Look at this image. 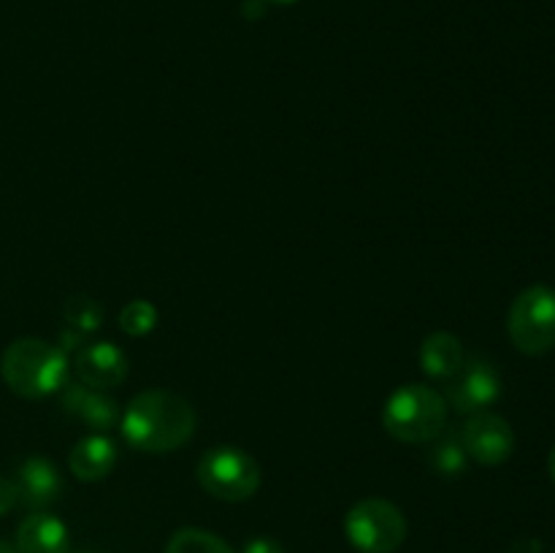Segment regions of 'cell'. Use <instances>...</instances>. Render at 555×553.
I'll list each match as a JSON object with an SVG mask.
<instances>
[{"mask_svg":"<svg viewBox=\"0 0 555 553\" xmlns=\"http://www.w3.org/2000/svg\"><path fill=\"white\" fill-rule=\"evenodd\" d=\"M68 529L49 513L27 515L16 531V553H68Z\"/></svg>","mask_w":555,"mask_h":553,"instance_id":"obj_12","label":"cell"},{"mask_svg":"<svg viewBox=\"0 0 555 553\" xmlns=\"http://www.w3.org/2000/svg\"><path fill=\"white\" fill-rule=\"evenodd\" d=\"M74 372L79 383L90 385V388H117L128 377V358L112 342H90L76 350Z\"/></svg>","mask_w":555,"mask_h":553,"instance_id":"obj_9","label":"cell"},{"mask_svg":"<svg viewBox=\"0 0 555 553\" xmlns=\"http://www.w3.org/2000/svg\"><path fill=\"white\" fill-rule=\"evenodd\" d=\"M466 448L461 434H439L437 445L431 448V466L444 477H455L466 470Z\"/></svg>","mask_w":555,"mask_h":553,"instance_id":"obj_15","label":"cell"},{"mask_svg":"<svg viewBox=\"0 0 555 553\" xmlns=\"http://www.w3.org/2000/svg\"><path fill=\"white\" fill-rule=\"evenodd\" d=\"M507 331L513 345L526 356H545L555 347V291L531 285L509 307Z\"/></svg>","mask_w":555,"mask_h":553,"instance_id":"obj_5","label":"cell"},{"mask_svg":"<svg viewBox=\"0 0 555 553\" xmlns=\"http://www.w3.org/2000/svg\"><path fill=\"white\" fill-rule=\"evenodd\" d=\"M195 432V410L171 390H144L122 415V434L141 453H173Z\"/></svg>","mask_w":555,"mask_h":553,"instance_id":"obj_1","label":"cell"},{"mask_svg":"<svg viewBox=\"0 0 555 553\" xmlns=\"http://www.w3.org/2000/svg\"><path fill=\"white\" fill-rule=\"evenodd\" d=\"M266 3H274V5H291V3H298V0H266Z\"/></svg>","mask_w":555,"mask_h":553,"instance_id":"obj_23","label":"cell"},{"mask_svg":"<svg viewBox=\"0 0 555 553\" xmlns=\"http://www.w3.org/2000/svg\"><path fill=\"white\" fill-rule=\"evenodd\" d=\"M16 488H14V480L11 477H3L0 475V515H5L9 510L16 507Z\"/></svg>","mask_w":555,"mask_h":553,"instance_id":"obj_19","label":"cell"},{"mask_svg":"<svg viewBox=\"0 0 555 553\" xmlns=\"http://www.w3.org/2000/svg\"><path fill=\"white\" fill-rule=\"evenodd\" d=\"M450 383H453L448 390L450 404L466 415L486 412L502 394V377H499L496 366L480 356L466 358L461 372Z\"/></svg>","mask_w":555,"mask_h":553,"instance_id":"obj_7","label":"cell"},{"mask_svg":"<svg viewBox=\"0 0 555 553\" xmlns=\"http://www.w3.org/2000/svg\"><path fill=\"white\" fill-rule=\"evenodd\" d=\"M114 464H117V448L103 434L85 437L81 442L74 445V450L68 455L70 472L85 483L103 480L114 470Z\"/></svg>","mask_w":555,"mask_h":553,"instance_id":"obj_13","label":"cell"},{"mask_svg":"<svg viewBox=\"0 0 555 553\" xmlns=\"http://www.w3.org/2000/svg\"><path fill=\"white\" fill-rule=\"evenodd\" d=\"M157 325V309L152 307L144 298H135V301L125 304V309L119 312V329L130 336H144L150 334Z\"/></svg>","mask_w":555,"mask_h":553,"instance_id":"obj_18","label":"cell"},{"mask_svg":"<svg viewBox=\"0 0 555 553\" xmlns=\"http://www.w3.org/2000/svg\"><path fill=\"white\" fill-rule=\"evenodd\" d=\"M347 537L361 553H393L406 540V518L388 499H363L347 513Z\"/></svg>","mask_w":555,"mask_h":553,"instance_id":"obj_6","label":"cell"},{"mask_svg":"<svg viewBox=\"0 0 555 553\" xmlns=\"http://www.w3.org/2000/svg\"><path fill=\"white\" fill-rule=\"evenodd\" d=\"M195 475H198L201 488L222 502H244L255 497L260 488L258 461L247 450L228 448V445L206 450Z\"/></svg>","mask_w":555,"mask_h":553,"instance_id":"obj_4","label":"cell"},{"mask_svg":"<svg viewBox=\"0 0 555 553\" xmlns=\"http://www.w3.org/2000/svg\"><path fill=\"white\" fill-rule=\"evenodd\" d=\"M65 320L76 334H92L103 323V307L90 296H74L63 307Z\"/></svg>","mask_w":555,"mask_h":553,"instance_id":"obj_17","label":"cell"},{"mask_svg":"<svg viewBox=\"0 0 555 553\" xmlns=\"http://www.w3.org/2000/svg\"><path fill=\"white\" fill-rule=\"evenodd\" d=\"M63 407L68 415H74L76 421L87 423L95 432H106L114 423L119 421V407L112 396H106L103 390L90 388L85 383L65 385L63 390Z\"/></svg>","mask_w":555,"mask_h":553,"instance_id":"obj_11","label":"cell"},{"mask_svg":"<svg viewBox=\"0 0 555 553\" xmlns=\"http://www.w3.org/2000/svg\"><path fill=\"white\" fill-rule=\"evenodd\" d=\"M466 455L486 466H499L513 455L515 434L502 415L493 412H475L461 432Z\"/></svg>","mask_w":555,"mask_h":553,"instance_id":"obj_8","label":"cell"},{"mask_svg":"<svg viewBox=\"0 0 555 553\" xmlns=\"http://www.w3.org/2000/svg\"><path fill=\"white\" fill-rule=\"evenodd\" d=\"M242 553H285L276 540H269V537H255L244 545Z\"/></svg>","mask_w":555,"mask_h":553,"instance_id":"obj_20","label":"cell"},{"mask_svg":"<svg viewBox=\"0 0 555 553\" xmlns=\"http://www.w3.org/2000/svg\"><path fill=\"white\" fill-rule=\"evenodd\" d=\"M464 345H461L459 336L448 334V331L426 336L421 347V366L434 380H453L464 366Z\"/></svg>","mask_w":555,"mask_h":553,"instance_id":"obj_14","label":"cell"},{"mask_svg":"<svg viewBox=\"0 0 555 553\" xmlns=\"http://www.w3.org/2000/svg\"><path fill=\"white\" fill-rule=\"evenodd\" d=\"M11 480L16 488V502L30 510L49 507L63 491V477L57 475L52 461L41 459V455L27 459Z\"/></svg>","mask_w":555,"mask_h":553,"instance_id":"obj_10","label":"cell"},{"mask_svg":"<svg viewBox=\"0 0 555 553\" xmlns=\"http://www.w3.org/2000/svg\"><path fill=\"white\" fill-rule=\"evenodd\" d=\"M166 553H233L228 542L204 529H179L168 540Z\"/></svg>","mask_w":555,"mask_h":553,"instance_id":"obj_16","label":"cell"},{"mask_svg":"<svg viewBox=\"0 0 555 553\" xmlns=\"http://www.w3.org/2000/svg\"><path fill=\"white\" fill-rule=\"evenodd\" d=\"M448 399L423 383L401 385L383 410V426L399 442H431L444 432Z\"/></svg>","mask_w":555,"mask_h":553,"instance_id":"obj_3","label":"cell"},{"mask_svg":"<svg viewBox=\"0 0 555 553\" xmlns=\"http://www.w3.org/2000/svg\"><path fill=\"white\" fill-rule=\"evenodd\" d=\"M0 553H16V551H14V548L5 545V542H0Z\"/></svg>","mask_w":555,"mask_h":553,"instance_id":"obj_24","label":"cell"},{"mask_svg":"<svg viewBox=\"0 0 555 553\" xmlns=\"http://www.w3.org/2000/svg\"><path fill=\"white\" fill-rule=\"evenodd\" d=\"M0 374L14 394L25 399H43L65 388L68 352L43 339H16L3 352Z\"/></svg>","mask_w":555,"mask_h":553,"instance_id":"obj_2","label":"cell"},{"mask_svg":"<svg viewBox=\"0 0 555 553\" xmlns=\"http://www.w3.org/2000/svg\"><path fill=\"white\" fill-rule=\"evenodd\" d=\"M81 553H92V551H81Z\"/></svg>","mask_w":555,"mask_h":553,"instance_id":"obj_25","label":"cell"},{"mask_svg":"<svg viewBox=\"0 0 555 553\" xmlns=\"http://www.w3.org/2000/svg\"><path fill=\"white\" fill-rule=\"evenodd\" d=\"M547 470H551V477H553V483H555V445H553L551 455H547Z\"/></svg>","mask_w":555,"mask_h":553,"instance_id":"obj_22","label":"cell"},{"mask_svg":"<svg viewBox=\"0 0 555 553\" xmlns=\"http://www.w3.org/2000/svg\"><path fill=\"white\" fill-rule=\"evenodd\" d=\"M509 553H542V551H540V542L520 540V542H515L513 548H509Z\"/></svg>","mask_w":555,"mask_h":553,"instance_id":"obj_21","label":"cell"}]
</instances>
